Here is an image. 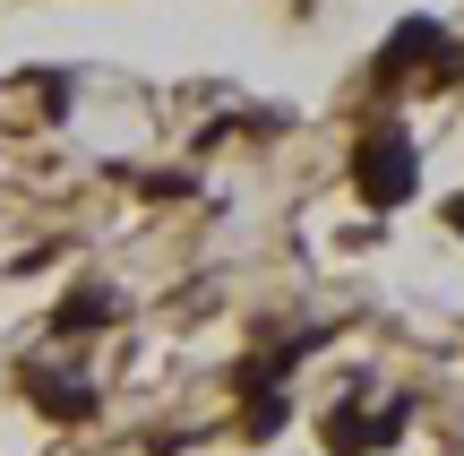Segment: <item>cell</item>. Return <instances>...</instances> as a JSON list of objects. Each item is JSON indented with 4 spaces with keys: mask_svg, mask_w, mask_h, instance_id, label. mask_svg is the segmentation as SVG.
<instances>
[{
    "mask_svg": "<svg viewBox=\"0 0 464 456\" xmlns=\"http://www.w3.org/2000/svg\"><path fill=\"white\" fill-rule=\"evenodd\" d=\"M112 310H121V302H112L103 285H78V293H69L61 310H52V327H61V336H78V327H103Z\"/></svg>",
    "mask_w": 464,
    "mask_h": 456,
    "instance_id": "2",
    "label": "cell"
},
{
    "mask_svg": "<svg viewBox=\"0 0 464 456\" xmlns=\"http://www.w3.org/2000/svg\"><path fill=\"white\" fill-rule=\"evenodd\" d=\"M421 181V155L413 138L396 130V121H379V130H362V147H353V189H362L370 207H404Z\"/></svg>",
    "mask_w": 464,
    "mask_h": 456,
    "instance_id": "1",
    "label": "cell"
},
{
    "mask_svg": "<svg viewBox=\"0 0 464 456\" xmlns=\"http://www.w3.org/2000/svg\"><path fill=\"white\" fill-rule=\"evenodd\" d=\"M448 216H456V233H464V199H456V207H448Z\"/></svg>",
    "mask_w": 464,
    "mask_h": 456,
    "instance_id": "3",
    "label": "cell"
}]
</instances>
